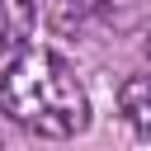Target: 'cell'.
Returning <instances> with one entry per match:
<instances>
[{"mask_svg":"<svg viewBox=\"0 0 151 151\" xmlns=\"http://www.w3.org/2000/svg\"><path fill=\"white\" fill-rule=\"evenodd\" d=\"M142 47H146V57H151V28H146V42H142Z\"/></svg>","mask_w":151,"mask_h":151,"instance_id":"5b68a950","label":"cell"},{"mask_svg":"<svg viewBox=\"0 0 151 151\" xmlns=\"http://www.w3.org/2000/svg\"><path fill=\"white\" fill-rule=\"evenodd\" d=\"M104 5H109V0H104Z\"/></svg>","mask_w":151,"mask_h":151,"instance_id":"8992f818","label":"cell"},{"mask_svg":"<svg viewBox=\"0 0 151 151\" xmlns=\"http://www.w3.org/2000/svg\"><path fill=\"white\" fill-rule=\"evenodd\" d=\"M118 113L123 123L151 146V76H127L118 90Z\"/></svg>","mask_w":151,"mask_h":151,"instance_id":"3957f363","label":"cell"},{"mask_svg":"<svg viewBox=\"0 0 151 151\" xmlns=\"http://www.w3.org/2000/svg\"><path fill=\"white\" fill-rule=\"evenodd\" d=\"M0 109L38 137H80L90 127V94L76 66L52 47H24L0 76Z\"/></svg>","mask_w":151,"mask_h":151,"instance_id":"6da1fadb","label":"cell"},{"mask_svg":"<svg viewBox=\"0 0 151 151\" xmlns=\"http://www.w3.org/2000/svg\"><path fill=\"white\" fill-rule=\"evenodd\" d=\"M33 24H38V0H0V61L28 47Z\"/></svg>","mask_w":151,"mask_h":151,"instance_id":"7a4b0ae2","label":"cell"},{"mask_svg":"<svg viewBox=\"0 0 151 151\" xmlns=\"http://www.w3.org/2000/svg\"><path fill=\"white\" fill-rule=\"evenodd\" d=\"M99 9H104V0H42V14L57 33H80Z\"/></svg>","mask_w":151,"mask_h":151,"instance_id":"277c9868","label":"cell"}]
</instances>
